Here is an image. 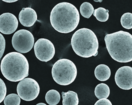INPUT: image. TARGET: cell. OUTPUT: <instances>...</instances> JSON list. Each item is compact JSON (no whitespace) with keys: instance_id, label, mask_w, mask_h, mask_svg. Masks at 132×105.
Wrapping results in <instances>:
<instances>
[{"instance_id":"obj_1","label":"cell","mask_w":132,"mask_h":105,"mask_svg":"<svg viewBox=\"0 0 132 105\" xmlns=\"http://www.w3.org/2000/svg\"><path fill=\"white\" fill-rule=\"evenodd\" d=\"M80 21L79 11L73 5L61 2L54 7L50 15V22L54 29L61 33H69L78 27Z\"/></svg>"},{"instance_id":"obj_2","label":"cell","mask_w":132,"mask_h":105,"mask_svg":"<svg viewBox=\"0 0 132 105\" xmlns=\"http://www.w3.org/2000/svg\"><path fill=\"white\" fill-rule=\"evenodd\" d=\"M106 48L111 58L120 63L132 60V36L120 31L108 34L104 38Z\"/></svg>"},{"instance_id":"obj_3","label":"cell","mask_w":132,"mask_h":105,"mask_svg":"<svg viewBox=\"0 0 132 105\" xmlns=\"http://www.w3.org/2000/svg\"><path fill=\"white\" fill-rule=\"evenodd\" d=\"M29 66L27 59L23 54L17 52H9L1 62L2 75L9 81L17 82L28 77Z\"/></svg>"},{"instance_id":"obj_4","label":"cell","mask_w":132,"mask_h":105,"mask_svg":"<svg viewBox=\"0 0 132 105\" xmlns=\"http://www.w3.org/2000/svg\"><path fill=\"white\" fill-rule=\"evenodd\" d=\"M71 44L76 54L82 58L95 57L98 53V38L89 29L83 28L76 31L72 36Z\"/></svg>"},{"instance_id":"obj_5","label":"cell","mask_w":132,"mask_h":105,"mask_svg":"<svg viewBox=\"0 0 132 105\" xmlns=\"http://www.w3.org/2000/svg\"><path fill=\"white\" fill-rule=\"evenodd\" d=\"M52 75L53 80L58 84L68 85L73 82L76 78V66L70 59H60L53 65Z\"/></svg>"},{"instance_id":"obj_6","label":"cell","mask_w":132,"mask_h":105,"mask_svg":"<svg viewBox=\"0 0 132 105\" xmlns=\"http://www.w3.org/2000/svg\"><path fill=\"white\" fill-rule=\"evenodd\" d=\"M34 42L33 34L30 31L24 29L16 31L12 39L13 48L22 53L30 52L33 47Z\"/></svg>"},{"instance_id":"obj_7","label":"cell","mask_w":132,"mask_h":105,"mask_svg":"<svg viewBox=\"0 0 132 105\" xmlns=\"http://www.w3.org/2000/svg\"><path fill=\"white\" fill-rule=\"evenodd\" d=\"M17 93L20 98L24 101H30L37 98L40 92L39 85L35 79L26 78L17 85Z\"/></svg>"},{"instance_id":"obj_8","label":"cell","mask_w":132,"mask_h":105,"mask_svg":"<svg viewBox=\"0 0 132 105\" xmlns=\"http://www.w3.org/2000/svg\"><path fill=\"white\" fill-rule=\"evenodd\" d=\"M34 50L37 59L45 62L51 60L55 54V48L53 43L45 38L38 39L35 44Z\"/></svg>"},{"instance_id":"obj_9","label":"cell","mask_w":132,"mask_h":105,"mask_svg":"<svg viewBox=\"0 0 132 105\" xmlns=\"http://www.w3.org/2000/svg\"><path fill=\"white\" fill-rule=\"evenodd\" d=\"M114 79L118 87L126 90L132 88V68L128 66H122L116 73Z\"/></svg>"},{"instance_id":"obj_10","label":"cell","mask_w":132,"mask_h":105,"mask_svg":"<svg viewBox=\"0 0 132 105\" xmlns=\"http://www.w3.org/2000/svg\"><path fill=\"white\" fill-rule=\"evenodd\" d=\"M18 19L13 14L5 13L0 15V32L4 34H11L17 30Z\"/></svg>"},{"instance_id":"obj_11","label":"cell","mask_w":132,"mask_h":105,"mask_svg":"<svg viewBox=\"0 0 132 105\" xmlns=\"http://www.w3.org/2000/svg\"><path fill=\"white\" fill-rule=\"evenodd\" d=\"M37 13L31 7L24 8L20 12L19 19L23 26L30 27L33 26L37 20Z\"/></svg>"},{"instance_id":"obj_12","label":"cell","mask_w":132,"mask_h":105,"mask_svg":"<svg viewBox=\"0 0 132 105\" xmlns=\"http://www.w3.org/2000/svg\"><path fill=\"white\" fill-rule=\"evenodd\" d=\"M94 75L95 77L99 81H106L110 77L111 70L107 65L100 64L97 66L95 69Z\"/></svg>"},{"instance_id":"obj_13","label":"cell","mask_w":132,"mask_h":105,"mask_svg":"<svg viewBox=\"0 0 132 105\" xmlns=\"http://www.w3.org/2000/svg\"><path fill=\"white\" fill-rule=\"evenodd\" d=\"M63 105H78L79 99L77 93L73 91L62 93Z\"/></svg>"},{"instance_id":"obj_14","label":"cell","mask_w":132,"mask_h":105,"mask_svg":"<svg viewBox=\"0 0 132 105\" xmlns=\"http://www.w3.org/2000/svg\"><path fill=\"white\" fill-rule=\"evenodd\" d=\"M94 93L97 98L107 99L110 94V89L108 85L102 83L97 85L95 89Z\"/></svg>"},{"instance_id":"obj_15","label":"cell","mask_w":132,"mask_h":105,"mask_svg":"<svg viewBox=\"0 0 132 105\" xmlns=\"http://www.w3.org/2000/svg\"><path fill=\"white\" fill-rule=\"evenodd\" d=\"M45 99L47 103L48 104L56 105L60 101V94L56 90H50L46 93Z\"/></svg>"},{"instance_id":"obj_16","label":"cell","mask_w":132,"mask_h":105,"mask_svg":"<svg viewBox=\"0 0 132 105\" xmlns=\"http://www.w3.org/2000/svg\"><path fill=\"white\" fill-rule=\"evenodd\" d=\"M109 11L107 9L100 7L94 10L93 15L95 17L97 20L101 22L107 21L109 18Z\"/></svg>"},{"instance_id":"obj_17","label":"cell","mask_w":132,"mask_h":105,"mask_svg":"<svg viewBox=\"0 0 132 105\" xmlns=\"http://www.w3.org/2000/svg\"><path fill=\"white\" fill-rule=\"evenodd\" d=\"M94 11L93 5L89 2H84L80 7V13L83 17L89 19L92 16Z\"/></svg>"},{"instance_id":"obj_18","label":"cell","mask_w":132,"mask_h":105,"mask_svg":"<svg viewBox=\"0 0 132 105\" xmlns=\"http://www.w3.org/2000/svg\"><path fill=\"white\" fill-rule=\"evenodd\" d=\"M121 25L126 29H131L132 28V14L127 12L121 16Z\"/></svg>"},{"instance_id":"obj_19","label":"cell","mask_w":132,"mask_h":105,"mask_svg":"<svg viewBox=\"0 0 132 105\" xmlns=\"http://www.w3.org/2000/svg\"><path fill=\"white\" fill-rule=\"evenodd\" d=\"M21 102L20 98L16 94H9L4 99L5 105H20Z\"/></svg>"},{"instance_id":"obj_20","label":"cell","mask_w":132,"mask_h":105,"mask_svg":"<svg viewBox=\"0 0 132 105\" xmlns=\"http://www.w3.org/2000/svg\"><path fill=\"white\" fill-rule=\"evenodd\" d=\"M7 93L6 86L4 82L0 78V103L5 98Z\"/></svg>"},{"instance_id":"obj_21","label":"cell","mask_w":132,"mask_h":105,"mask_svg":"<svg viewBox=\"0 0 132 105\" xmlns=\"http://www.w3.org/2000/svg\"><path fill=\"white\" fill-rule=\"evenodd\" d=\"M5 45L6 42L4 37L0 33V60L4 54Z\"/></svg>"},{"instance_id":"obj_22","label":"cell","mask_w":132,"mask_h":105,"mask_svg":"<svg viewBox=\"0 0 132 105\" xmlns=\"http://www.w3.org/2000/svg\"><path fill=\"white\" fill-rule=\"evenodd\" d=\"M94 105H112V104L108 99H102L97 101Z\"/></svg>"},{"instance_id":"obj_23","label":"cell","mask_w":132,"mask_h":105,"mask_svg":"<svg viewBox=\"0 0 132 105\" xmlns=\"http://www.w3.org/2000/svg\"><path fill=\"white\" fill-rule=\"evenodd\" d=\"M3 2H4L6 3H13V2H17V1H15V0H4V1H2Z\"/></svg>"},{"instance_id":"obj_24","label":"cell","mask_w":132,"mask_h":105,"mask_svg":"<svg viewBox=\"0 0 132 105\" xmlns=\"http://www.w3.org/2000/svg\"><path fill=\"white\" fill-rule=\"evenodd\" d=\"M36 105H47L46 104L43 103H40L37 104Z\"/></svg>"}]
</instances>
